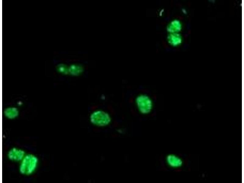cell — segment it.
<instances>
[{
	"mask_svg": "<svg viewBox=\"0 0 244 183\" xmlns=\"http://www.w3.org/2000/svg\"><path fill=\"white\" fill-rule=\"evenodd\" d=\"M136 104L139 111L143 114L149 113L152 107L151 99L149 96L145 95H140L137 97Z\"/></svg>",
	"mask_w": 244,
	"mask_h": 183,
	"instance_id": "2",
	"label": "cell"
},
{
	"mask_svg": "<svg viewBox=\"0 0 244 183\" xmlns=\"http://www.w3.org/2000/svg\"><path fill=\"white\" fill-rule=\"evenodd\" d=\"M23 149L16 147L11 148L7 152V156L10 161L15 162H20L26 154Z\"/></svg>",
	"mask_w": 244,
	"mask_h": 183,
	"instance_id": "3",
	"label": "cell"
},
{
	"mask_svg": "<svg viewBox=\"0 0 244 183\" xmlns=\"http://www.w3.org/2000/svg\"><path fill=\"white\" fill-rule=\"evenodd\" d=\"M38 162V159L36 155L31 153L26 154L20 162L19 167L20 173L25 176L31 175L36 170Z\"/></svg>",
	"mask_w": 244,
	"mask_h": 183,
	"instance_id": "1",
	"label": "cell"
},
{
	"mask_svg": "<svg viewBox=\"0 0 244 183\" xmlns=\"http://www.w3.org/2000/svg\"><path fill=\"white\" fill-rule=\"evenodd\" d=\"M166 162L168 166L174 168L180 167L183 163L182 161L180 158L172 154H168L167 156Z\"/></svg>",
	"mask_w": 244,
	"mask_h": 183,
	"instance_id": "4",
	"label": "cell"
},
{
	"mask_svg": "<svg viewBox=\"0 0 244 183\" xmlns=\"http://www.w3.org/2000/svg\"><path fill=\"white\" fill-rule=\"evenodd\" d=\"M170 41L173 45L175 46H177L181 43L182 37L178 33H172Z\"/></svg>",
	"mask_w": 244,
	"mask_h": 183,
	"instance_id": "5",
	"label": "cell"
},
{
	"mask_svg": "<svg viewBox=\"0 0 244 183\" xmlns=\"http://www.w3.org/2000/svg\"><path fill=\"white\" fill-rule=\"evenodd\" d=\"M172 23L171 31L173 33H178L181 31L182 28V25L179 21L175 20Z\"/></svg>",
	"mask_w": 244,
	"mask_h": 183,
	"instance_id": "6",
	"label": "cell"
}]
</instances>
